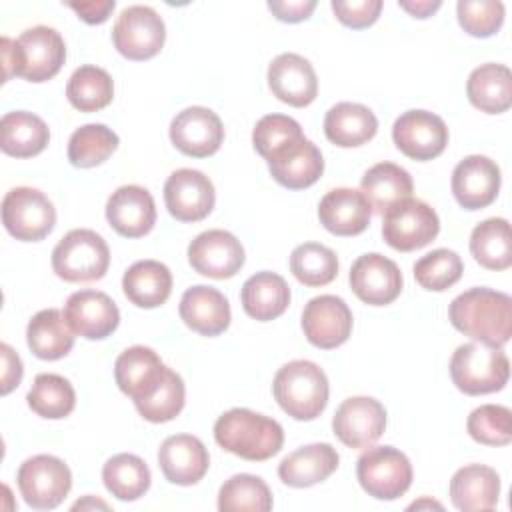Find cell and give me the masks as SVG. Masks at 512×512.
Masks as SVG:
<instances>
[{"label": "cell", "instance_id": "46", "mask_svg": "<svg viewBox=\"0 0 512 512\" xmlns=\"http://www.w3.org/2000/svg\"><path fill=\"white\" fill-rule=\"evenodd\" d=\"M466 428L480 444L506 446L512 440V412L500 404H482L470 412Z\"/></svg>", "mask_w": 512, "mask_h": 512}, {"label": "cell", "instance_id": "35", "mask_svg": "<svg viewBox=\"0 0 512 512\" xmlns=\"http://www.w3.org/2000/svg\"><path fill=\"white\" fill-rule=\"evenodd\" d=\"M26 342L40 360L64 358L74 346V332L56 308L36 312L26 326Z\"/></svg>", "mask_w": 512, "mask_h": 512}, {"label": "cell", "instance_id": "2", "mask_svg": "<svg viewBox=\"0 0 512 512\" xmlns=\"http://www.w3.org/2000/svg\"><path fill=\"white\" fill-rule=\"evenodd\" d=\"M0 50L4 66L2 82H8L12 76L28 82H46L60 72L66 60V44L60 32L50 26H32L16 40L4 36Z\"/></svg>", "mask_w": 512, "mask_h": 512}, {"label": "cell", "instance_id": "47", "mask_svg": "<svg viewBox=\"0 0 512 512\" xmlns=\"http://www.w3.org/2000/svg\"><path fill=\"white\" fill-rule=\"evenodd\" d=\"M186 402V388H184V380L180 378L178 372H174L172 368H168V374L164 378V382L160 384V388L146 398L144 402L134 404L138 414L154 424L160 422H168L172 418H176Z\"/></svg>", "mask_w": 512, "mask_h": 512}, {"label": "cell", "instance_id": "40", "mask_svg": "<svg viewBox=\"0 0 512 512\" xmlns=\"http://www.w3.org/2000/svg\"><path fill=\"white\" fill-rule=\"evenodd\" d=\"M28 406L42 418L60 420L66 418L76 406V392L72 384L60 374H38L28 390Z\"/></svg>", "mask_w": 512, "mask_h": 512}, {"label": "cell", "instance_id": "29", "mask_svg": "<svg viewBox=\"0 0 512 512\" xmlns=\"http://www.w3.org/2000/svg\"><path fill=\"white\" fill-rule=\"evenodd\" d=\"M306 140L308 138L304 136L302 126L284 114H266L252 130V144L268 166L294 156L306 144Z\"/></svg>", "mask_w": 512, "mask_h": 512}, {"label": "cell", "instance_id": "54", "mask_svg": "<svg viewBox=\"0 0 512 512\" xmlns=\"http://www.w3.org/2000/svg\"><path fill=\"white\" fill-rule=\"evenodd\" d=\"M418 506H436V508H442L438 502H430V500H422V502H414L412 506H410V510H414V508H418Z\"/></svg>", "mask_w": 512, "mask_h": 512}, {"label": "cell", "instance_id": "6", "mask_svg": "<svg viewBox=\"0 0 512 512\" xmlns=\"http://www.w3.org/2000/svg\"><path fill=\"white\" fill-rule=\"evenodd\" d=\"M110 266L106 240L88 228L70 230L52 250V268L66 282L100 280Z\"/></svg>", "mask_w": 512, "mask_h": 512}, {"label": "cell", "instance_id": "4", "mask_svg": "<svg viewBox=\"0 0 512 512\" xmlns=\"http://www.w3.org/2000/svg\"><path fill=\"white\" fill-rule=\"evenodd\" d=\"M272 392L280 408L294 420H314L328 404V378L310 360L284 364L272 382Z\"/></svg>", "mask_w": 512, "mask_h": 512}, {"label": "cell", "instance_id": "16", "mask_svg": "<svg viewBox=\"0 0 512 512\" xmlns=\"http://www.w3.org/2000/svg\"><path fill=\"white\" fill-rule=\"evenodd\" d=\"M170 140L182 154L206 158L222 146L224 126L214 110L206 106H190L172 118Z\"/></svg>", "mask_w": 512, "mask_h": 512}, {"label": "cell", "instance_id": "41", "mask_svg": "<svg viewBox=\"0 0 512 512\" xmlns=\"http://www.w3.org/2000/svg\"><path fill=\"white\" fill-rule=\"evenodd\" d=\"M118 134L104 124H84L68 140V160L76 168H94L118 148Z\"/></svg>", "mask_w": 512, "mask_h": 512}, {"label": "cell", "instance_id": "8", "mask_svg": "<svg viewBox=\"0 0 512 512\" xmlns=\"http://www.w3.org/2000/svg\"><path fill=\"white\" fill-rule=\"evenodd\" d=\"M382 220L386 244L400 252H412L428 246L440 232L436 210L418 198H406L390 206Z\"/></svg>", "mask_w": 512, "mask_h": 512}, {"label": "cell", "instance_id": "38", "mask_svg": "<svg viewBox=\"0 0 512 512\" xmlns=\"http://www.w3.org/2000/svg\"><path fill=\"white\" fill-rule=\"evenodd\" d=\"M102 480L106 490L118 500L132 502L144 496L150 488V468L136 454H116L106 460L102 468Z\"/></svg>", "mask_w": 512, "mask_h": 512}, {"label": "cell", "instance_id": "26", "mask_svg": "<svg viewBox=\"0 0 512 512\" xmlns=\"http://www.w3.org/2000/svg\"><path fill=\"white\" fill-rule=\"evenodd\" d=\"M178 312L184 324L202 336H218L230 326V304L226 296L206 284L188 288L180 298Z\"/></svg>", "mask_w": 512, "mask_h": 512}, {"label": "cell", "instance_id": "22", "mask_svg": "<svg viewBox=\"0 0 512 512\" xmlns=\"http://www.w3.org/2000/svg\"><path fill=\"white\" fill-rule=\"evenodd\" d=\"M268 86L272 94L294 108H304L318 94V78L312 64L294 52L278 54L268 66Z\"/></svg>", "mask_w": 512, "mask_h": 512}, {"label": "cell", "instance_id": "23", "mask_svg": "<svg viewBox=\"0 0 512 512\" xmlns=\"http://www.w3.org/2000/svg\"><path fill=\"white\" fill-rule=\"evenodd\" d=\"M158 466L168 482L192 486L208 472L210 456L200 438L192 434H174L160 444Z\"/></svg>", "mask_w": 512, "mask_h": 512}, {"label": "cell", "instance_id": "11", "mask_svg": "<svg viewBox=\"0 0 512 512\" xmlns=\"http://www.w3.org/2000/svg\"><path fill=\"white\" fill-rule=\"evenodd\" d=\"M166 40L162 16L150 6H128L120 12L112 28L114 48L128 60H148L156 56Z\"/></svg>", "mask_w": 512, "mask_h": 512}, {"label": "cell", "instance_id": "42", "mask_svg": "<svg viewBox=\"0 0 512 512\" xmlns=\"http://www.w3.org/2000/svg\"><path fill=\"white\" fill-rule=\"evenodd\" d=\"M272 508V492L268 484L254 474H234L218 492L220 512H268Z\"/></svg>", "mask_w": 512, "mask_h": 512}, {"label": "cell", "instance_id": "36", "mask_svg": "<svg viewBox=\"0 0 512 512\" xmlns=\"http://www.w3.org/2000/svg\"><path fill=\"white\" fill-rule=\"evenodd\" d=\"M2 132V152L14 158H32L40 154L50 140V130L46 122L26 110L8 112L0 122Z\"/></svg>", "mask_w": 512, "mask_h": 512}, {"label": "cell", "instance_id": "3", "mask_svg": "<svg viewBox=\"0 0 512 512\" xmlns=\"http://www.w3.org/2000/svg\"><path fill=\"white\" fill-rule=\"evenodd\" d=\"M214 440L230 454L262 462L280 452L284 430L274 418L248 408H232L216 420Z\"/></svg>", "mask_w": 512, "mask_h": 512}, {"label": "cell", "instance_id": "9", "mask_svg": "<svg viewBox=\"0 0 512 512\" xmlns=\"http://www.w3.org/2000/svg\"><path fill=\"white\" fill-rule=\"evenodd\" d=\"M16 482L28 506L34 510H52L68 496L72 472L64 460L52 454H36L20 464Z\"/></svg>", "mask_w": 512, "mask_h": 512}, {"label": "cell", "instance_id": "53", "mask_svg": "<svg viewBox=\"0 0 512 512\" xmlns=\"http://www.w3.org/2000/svg\"><path fill=\"white\" fill-rule=\"evenodd\" d=\"M398 4H400V8L410 12L414 18H428V16H432L442 6L440 0H434V2L432 0H416V2L400 0Z\"/></svg>", "mask_w": 512, "mask_h": 512}, {"label": "cell", "instance_id": "44", "mask_svg": "<svg viewBox=\"0 0 512 512\" xmlns=\"http://www.w3.org/2000/svg\"><path fill=\"white\" fill-rule=\"evenodd\" d=\"M272 178L290 190H302L312 186L324 172V158L318 146L310 140L288 160L268 166Z\"/></svg>", "mask_w": 512, "mask_h": 512}, {"label": "cell", "instance_id": "50", "mask_svg": "<svg viewBox=\"0 0 512 512\" xmlns=\"http://www.w3.org/2000/svg\"><path fill=\"white\" fill-rule=\"evenodd\" d=\"M316 8V0H270L268 10L282 22L308 20Z\"/></svg>", "mask_w": 512, "mask_h": 512}, {"label": "cell", "instance_id": "25", "mask_svg": "<svg viewBox=\"0 0 512 512\" xmlns=\"http://www.w3.org/2000/svg\"><path fill=\"white\" fill-rule=\"evenodd\" d=\"M372 208L364 194L354 188H334L318 204L320 224L336 236H356L370 224Z\"/></svg>", "mask_w": 512, "mask_h": 512}, {"label": "cell", "instance_id": "1", "mask_svg": "<svg viewBox=\"0 0 512 512\" xmlns=\"http://www.w3.org/2000/svg\"><path fill=\"white\" fill-rule=\"evenodd\" d=\"M452 326L464 336L490 348H502L512 334V298L492 288H470L448 308Z\"/></svg>", "mask_w": 512, "mask_h": 512}, {"label": "cell", "instance_id": "48", "mask_svg": "<svg viewBox=\"0 0 512 512\" xmlns=\"http://www.w3.org/2000/svg\"><path fill=\"white\" fill-rule=\"evenodd\" d=\"M456 14L464 32L476 38H488L504 22V4L498 0H460Z\"/></svg>", "mask_w": 512, "mask_h": 512}, {"label": "cell", "instance_id": "15", "mask_svg": "<svg viewBox=\"0 0 512 512\" xmlns=\"http://www.w3.org/2000/svg\"><path fill=\"white\" fill-rule=\"evenodd\" d=\"M302 330L312 346L322 350L338 348L352 332V312L340 296H316L304 306Z\"/></svg>", "mask_w": 512, "mask_h": 512}, {"label": "cell", "instance_id": "17", "mask_svg": "<svg viewBox=\"0 0 512 512\" xmlns=\"http://www.w3.org/2000/svg\"><path fill=\"white\" fill-rule=\"evenodd\" d=\"M190 266L208 278H232L244 266V248L240 240L220 228L198 234L188 246Z\"/></svg>", "mask_w": 512, "mask_h": 512}, {"label": "cell", "instance_id": "32", "mask_svg": "<svg viewBox=\"0 0 512 512\" xmlns=\"http://www.w3.org/2000/svg\"><path fill=\"white\" fill-rule=\"evenodd\" d=\"M122 290L138 308L162 306L172 292V272L158 260H138L124 272Z\"/></svg>", "mask_w": 512, "mask_h": 512}, {"label": "cell", "instance_id": "37", "mask_svg": "<svg viewBox=\"0 0 512 512\" xmlns=\"http://www.w3.org/2000/svg\"><path fill=\"white\" fill-rule=\"evenodd\" d=\"M470 252L486 270H506L512 264V236L506 218H488L474 226Z\"/></svg>", "mask_w": 512, "mask_h": 512}, {"label": "cell", "instance_id": "5", "mask_svg": "<svg viewBox=\"0 0 512 512\" xmlns=\"http://www.w3.org/2000/svg\"><path fill=\"white\" fill-rule=\"evenodd\" d=\"M450 376L456 388L468 396L498 392L510 376V362L502 348L480 342L460 344L450 358Z\"/></svg>", "mask_w": 512, "mask_h": 512}, {"label": "cell", "instance_id": "51", "mask_svg": "<svg viewBox=\"0 0 512 512\" xmlns=\"http://www.w3.org/2000/svg\"><path fill=\"white\" fill-rule=\"evenodd\" d=\"M0 354H2V386H0V392L8 394L10 390H14L20 384L24 368H22L20 356L12 350V346L2 344Z\"/></svg>", "mask_w": 512, "mask_h": 512}, {"label": "cell", "instance_id": "14", "mask_svg": "<svg viewBox=\"0 0 512 512\" xmlns=\"http://www.w3.org/2000/svg\"><path fill=\"white\" fill-rule=\"evenodd\" d=\"M164 202L168 212L180 222H198L206 218L216 202L212 180L194 168L174 170L164 184Z\"/></svg>", "mask_w": 512, "mask_h": 512}, {"label": "cell", "instance_id": "45", "mask_svg": "<svg viewBox=\"0 0 512 512\" xmlns=\"http://www.w3.org/2000/svg\"><path fill=\"white\" fill-rule=\"evenodd\" d=\"M464 272L462 258L448 248H436L424 254L414 264L416 282L432 292H442L454 286Z\"/></svg>", "mask_w": 512, "mask_h": 512}, {"label": "cell", "instance_id": "21", "mask_svg": "<svg viewBox=\"0 0 512 512\" xmlns=\"http://www.w3.org/2000/svg\"><path fill=\"white\" fill-rule=\"evenodd\" d=\"M500 190V168L488 156L472 154L460 160L452 172V194L466 210L490 206Z\"/></svg>", "mask_w": 512, "mask_h": 512}, {"label": "cell", "instance_id": "24", "mask_svg": "<svg viewBox=\"0 0 512 512\" xmlns=\"http://www.w3.org/2000/svg\"><path fill=\"white\" fill-rule=\"evenodd\" d=\"M106 220L124 238H140L148 234L156 222L152 194L136 184L120 186L106 202Z\"/></svg>", "mask_w": 512, "mask_h": 512}, {"label": "cell", "instance_id": "7", "mask_svg": "<svg viewBox=\"0 0 512 512\" xmlns=\"http://www.w3.org/2000/svg\"><path fill=\"white\" fill-rule=\"evenodd\" d=\"M356 478L368 496L396 500L412 484V464L394 446H368L356 462Z\"/></svg>", "mask_w": 512, "mask_h": 512}, {"label": "cell", "instance_id": "30", "mask_svg": "<svg viewBox=\"0 0 512 512\" xmlns=\"http://www.w3.org/2000/svg\"><path fill=\"white\" fill-rule=\"evenodd\" d=\"M376 130L374 112L358 102H338L324 116V134L340 148L362 146L374 138Z\"/></svg>", "mask_w": 512, "mask_h": 512}, {"label": "cell", "instance_id": "19", "mask_svg": "<svg viewBox=\"0 0 512 512\" xmlns=\"http://www.w3.org/2000/svg\"><path fill=\"white\" fill-rule=\"evenodd\" d=\"M64 318L74 334L88 340L110 336L120 322L116 302L100 290H78L64 304Z\"/></svg>", "mask_w": 512, "mask_h": 512}, {"label": "cell", "instance_id": "33", "mask_svg": "<svg viewBox=\"0 0 512 512\" xmlns=\"http://www.w3.org/2000/svg\"><path fill=\"white\" fill-rule=\"evenodd\" d=\"M244 312L260 322L282 316L290 304V288L280 274L256 272L250 276L240 292Z\"/></svg>", "mask_w": 512, "mask_h": 512}, {"label": "cell", "instance_id": "49", "mask_svg": "<svg viewBox=\"0 0 512 512\" xmlns=\"http://www.w3.org/2000/svg\"><path fill=\"white\" fill-rule=\"evenodd\" d=\"M332 10L344 26L360 30V28L372 26L378 20L382 10V0H352V2L334 0Z\"/></svg>", "mask_w": 512, "mask_h": 512}, {"label": "cell", "instance_id": "28", "mask_svg": "<svg viewBox=\"0 0 512 512\" xmlns=\"http://www.w3.org/2000/svg\"><path fill=\"white\" fill-rule=\"evenodd\" d=\"M500 496V476L484 464H468L454 472L450 480V500L458 510H492Z\"/></svg>", "mask_w": 512, "mask_h": 512}, {"label": "cell", "instance_id": "13", "mask_svg": "<svg viewBox=\"0 0 512 512\" xmlns=\"http://www.w3.org/2000/svg\"><path fill=\"white\" fill-rule=\"evenodd\" d=\"M332 430L348 448H368L386 430V408L370 396L346 398L334 412Z\"/></svg>", "mask_w": 512, "mask_h": 512}, {"label": "cell", "instance_id": "52", "mask_svg": "<svg viewBox=\"0 0 512 512\" xmlns=\"http://www.w3.org/2000/svg\"><path fill=\"white\" fill-rule=\"evenodd\" d=\"M114 0H102V2H68V8H72L80 20L86 24H102L108 20L110 12L114 10Z\"/></svg>", "mask_w": 512, "mask_h": 512}, {"label": "cell", "instance_id": "18", "mask_svg": "<svg viewBox=\"0 0 512 512\" xmlns=\"http://www.w3.org/2000/svg\"><path fill=\"white\" fill-rule=\"evenodd\" d=\"M352 292L370 306H386L402 292V272L394 260L370 252L356 258L350 268Z\"/></svg>", "mask_w": 512, "mask_h": 512}, {"label": "cell", "instance_id": "34", "mask_svg": "<svg viewBox=\"0 0 512 512\" xmlns=\"http://www.w3.org/2000/svg\"><path fill=\"white\" fill-rule=\"evenodd\" d=\"M412 190L414 184L408 170L392 162L374 164L360 180V192L376 214H384L396 202L410 198Z\"/></svg>", "mask_w": 512, "mask_h": 512}, {"label": "cell", "instance_id": "43", "mask_svg": "<svg viewBox=\"0 0 512 512\" xmlns=\"http://www.w3.org/2000/svg\"><path fill=\"white\" fill-rule=\"evenodd\" d=\"M290 270L304 286H326L338 276V258L320 242H304L292 250Z\"/></svg>", "mask_w": 512, "mask_h": 512}, {"label": "cell", "instance_id": "31", "mask_svg": "<svg viewBox=\"0 0 512 512\" xmlns=\"http://www.w3.org/2000/svg\"><path fill=\"white\" fill-rule=\"evenodd\" d=\"M466 94L474 108L486 114H502L512 106V74L504 64H482L466 82Z\"/></svg>", "mask_w": 512, "mask_h": 512}, {"label": "cell", "instance_id": "10", "mask_svg": "<svg viewBox=\"0 0 512 512\" xmlns=\"http://www.w3.org/2000/svg\"><path fill=\"white\" fill-rule=\"evenodd\" d=\"M2 224L16 240L38 242L52 232L56 208L44 192L18 186L6 192L2 200Z\"/></svg>", "mask_w": 512, "mask_h": 512}, {"label": "cell", "instance_id": "12", "mask_svg": "<svg viewBox=\"0 0 512 512\" xmlns=\"http://www.w3.org/2000/svg\"><path fill=\"white\" fill-rule=\"evenodd\" d=\"M392 140L404 156L424 162L444 152L448 128L440 116L428 110H408L396 118Z\"/></svg>", "mask_w": 512, "mask_h": 512}, {"label": "cell", "instance_id": "27", "mask_svg": "<svg viewBox=\"0 0 512 512\" xmlns=\"http://www.w3.org/2000/svg\"><path fill=\"white\" fill-rule=\"evenodd\" d=\"M340 456L334 446L328 442H316L302 446L278 464V476L286 486L308 488L318 482H324L336 468Z\"/></svg>", "mask_w": 512, "mask_h": 512}, {"label": "cell", "instance_id": "20", "mask_svg": "<svg viewBox=\"0 0 512 512\" xmlns=\"http://www.w3.org/2000/svg\"><path fill=\"white\" fill-rule=\"evenodd\" d=\"M168 374V366L148 346L126 348L114 364V378L118 388L134 400V404L150 398Z\"/></svg>", "mask_w": 512, "mask_h": 512}, {"label": "cell", "instance_id": "39", "mask_svg": "<svg viewBox=\"0 0 512 512\" xmlns=\"http://www.w3.org/2000/svg\"><path fill=\"white\" fill-rule=\"evenodd\" d=\"M66 98L80 112H98L114 98L112 76L104 68L84 64L72 72L66 84Z\"/></svg>", "mask_w": 512, "mask_h": 512}]
</instances>
